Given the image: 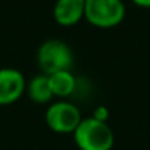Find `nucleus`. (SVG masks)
<instances>
[{
	"mask_svg": "<svg viewBox=\"0 0 150 150\" xmlns=\"http://www.w3.org/2000/svg\"><path fill=\"white\" fill-rule=\"evenodd\" d=\"M74 140L80 150H110L113 147L115 137L108 122L88 116L83 118L74 131Z\"/></svg>",
	"mask_w": 150,
	"mask_h": 150,
	"instance_id": "nucleus-1",
	"label": "nucleus"
},
{
	"mask_svg": "<svg viewBox=\"0 0 150 150\" xmlns=\"http://www.w3.org/2000/svg\"><path fill=\"white\" fill-rule=\"evenodd\" d=\"M37 63L44 75H52L59 71H71L74 65V54L65 41L52 38L38 47Z\"/></svg>",
	"mask_w": 150,
	"mask_h": 150,
	"instance_id": "nucleus-2",
	"label": "nucleus"
},
{
	"mask_svg": "<svg viewBox=\"0 0 150 150\" xmlns=\"http://www.w3.org/2000/svg\"><path fill=\"white\" fill-rule=\"evenodd\" d=\"M84 16L99 28H112L122 22L125 5L122 0H86Z\"/></svg>",
	"mask_w": 150,
	"mask_h": 150,
	"instance_id": "nucleus-3",
	"label": "nucleus"
},
{
	"mask_svg": "<svg viewBox=\"0 0 150 150\" xmlns=\"http://www.w3.org/2000/svg\"><path fill=\"white\" fill-rule=\"evenodd\" d=\"M81 121L80 109L71 102H54L46 110V124L57 134H74Z\"/></svg>",
	"mask_w": 150,
	"mask_h": 150,
	"instance_id": "nucleus-4",
	"label": "nucleus"
},
{
	"mask_svg": "<svg viewBox=\"0 0 150 150\" xmlns=\"http://www.w3.org/2000/svg\"><path fill=\"white\" fill-rule=\"evenodd\" d=\"M27 90L24 74L15 68L0 69V106H8L21 99Z\"/></svg>",
	"mask_w": 150,
	"mask_h": 150,
	"instance_id": "nucleus-5",
	"label": "nucleus"
},
{
	"mask_svg": "<svg viewBox=\"0 0 150 150\" xmlns=\"http://www.w3.org/2000/svg\"><path fill=\"white\" fill-rule=\"evenodd\" d=\"M86 0H57L53 8V16L57 24L71 27L84 16Z\"/></svg>",
	"mask_w": 150,
	"mask_h": 150,
	"instance_id": "nucleus-6",
	"label": "nucleus"
},
{
	"mask_svg": "<svg viewBox=\"0 0 150 150\" xmlns=\"http://www.w3.org/2000/svg\"><path fill=\"white\" fill-rule=\"evenodd\" d=\"M47 77H49V84L53 97H59V99L69 97L75 93V90L78 87V81L71 71H59L52 75H47Z\"/></svg>",
	"mask_w": 150,
	"mask_h": 150,
	"instance_id": "nucleus-7",
	"label": "nucleus"
},
{
	"mask_svg": "<svg viewBox=\"0 0 150 150\" xmlns=\"http://www.w3.org/2000/svg\"><path fill=\"white\" fill-rule=\"evenodd\" d=\"M25 91H27L28 97L34 103H38V105H46L53 99V93H52V88L49 84V77L44 74L34 77L27 84Z\"/></svg>",
	"mask_w": 150,
	"mask_h": 150,
	"instance_id": "nucleus-8",
	"label": "nucleus"
},
{
	"mask_svg": "<svg viewBox=\"0 0 150 150\" xmlns=\"http://www.w3.org/2000/svg\"><path fill=\"white\" fill-rule=\"evenodd\" d=\"M108 116H109V112H108V109L105 106H99L93 112V118L97 119V121H102V122H106L108 121Z\"/></svg>",
	"mask_w": 150,
	"mask_h": 150,
	"instance_id": "nucleus-9",
	"label": "nucleus"
},
{
	"mask_svg": "<svg viewBox=\"0 0 150 150\" xmlns=\"http://www.w3.org/2000/svg\"><path fill=\"white\" fill-rule=\"evenodd\" d=\"M132 2H134L137 6H141V8H150V0H132Z\"/></svg>",
	"mask_w": 150,
	"mask_h": 150,
	"instance_id": "nucleus-10",
	"label": "nucleus"
}]
</instances>
